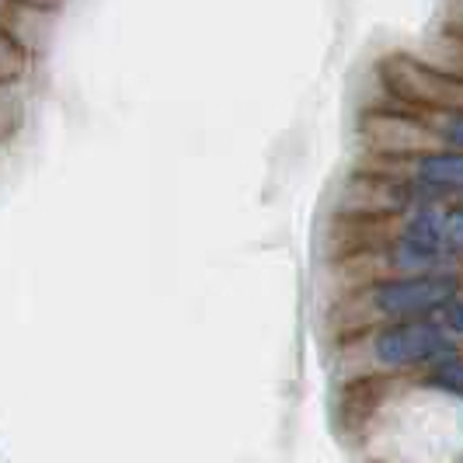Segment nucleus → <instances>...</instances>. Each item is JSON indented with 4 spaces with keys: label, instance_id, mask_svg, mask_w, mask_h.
Masks as SVG:
<instances>
[{
    "label": "nucleus",
    "instance_id": "obj_1",
    "mask_svg": "<svg viewBox=\"0 0 463 463\" xmlns=\"http://www.w3.org/2000/svg\"><path fill=\"white\" fill-rule=\"evenodd\" d=\"M460 282L453 276H404L376 282L370 289V307L383 317H418L429 310H442L446 303L457 297Z\"/></svg>",
    "mask_w": 463,
    "mask_h": 463
},
{
    "label": "nucleus",
    "instance_id": "obj_2",
    "mask_svg": "<svg viewBox=\"0 0 463 463\" xmlns=\"http://www.w3.org/2000/svg\"><path fill=\"white\" fill-rule=\"evenodd\" d=\"M457 352V342L436 325L408 321V325L383 327L373 342V359L383 363L387 370H408L421 363H439Z\"/></svg>",
    "mask_w": 463,
    "mask_h": 463
},
{
    "label": "nucleus",
    "instance_id": "obj_3",
    "mask_svg": "<svg viewBox=\"0 0 463 463\" xmlns=\"http://www.w3.org/2000/svg\"><path fill=\"white\" fill-rule=\"evenodd\" d=\"M411 171L421 185L429 188H463V150H436V154H415Z\"/></svg>",
    "mask_w": 463,
    "mask_h": 463
},
{
    "label": "nucleus",
    "instance_id": "obj_4",
    "mask_svg": "<svg viewBox=\"0 0 463 463\" xmlns=\"http://www.w3.org/2000/svg\"><path fill=\"white\" fill-rule=\"evenodd\" d=\"M439 116L432 118L436 139H446L449 146L463 150V109H436Z\"/></svg>",
    "mask_w": 463,
    "mask_h": 463
},
{
    "label": "nucleus",
    "instance_id": "obj_5",
    "mask_svg": "<svg viewBox=\"0 0 463 463\" xmlns=\"http://www.w3.org/2000/svg\"><path fill=\"white\" fill-rule=\"evenodd\" d=\"M432 383H436V387H442V391L463 394V355H460V352H453V355L439 359V366L432 370Z\"/></svg>",
    "mask_w": 463,
    "mask_h": 463
},
{
    "label": "nucleus",
    "instance_id": "obj_6",
    "mask_svg": "<svg viewBox=\"0 0 463 463\" xmlns=\"http://www.w3.org/2000/svg\"><path fill=\"white\" fill-rule=\"evenodd\" d=\"M446 244L453 255L463 251V209H449V220H446Z\"/></svg>",
    "mask_w": 463,
    "mask_h": 463
},
{
    "label": "nucleus",
    "instance_id": "obj_7",
    "mask_svg": "<svg viewBox=\"0 0 463 463\" xmlns=\"http://www.w3.org/2000/svg\"><path fill=\"white\" fill-rule=\"evenodd\" d=\"M446 327L463 335V300H457V297L446 303Z\"/></svg>",
    "mask_w": 463,
    "mask_h": 463
},
{
    "label": "nucleus",
    "instance_id": "obj_8",
    "mask_svg": "<svg viewBox=\"0 0 463 463\" xmlns=\"http://www.w3.org/2000/svg\"><path fill=\"white\" fill-rule=\"evenodd\" d=\"M24 4H35V7H52L56 0H24Z\"/></svg>",
    "mask_w": 463,
    "mask_h": 463
}]
</instances>
